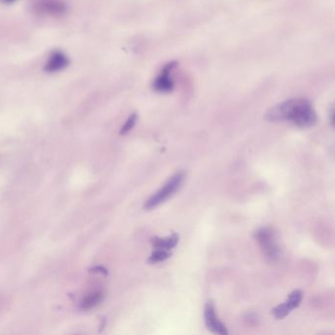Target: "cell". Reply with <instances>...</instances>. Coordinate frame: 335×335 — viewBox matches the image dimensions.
Instances as JSON below:
<instances>
[{"label": "cell", "instance_id": "cell-3", "mask_svg": "<svg viewBox=\"0 0 335 335\" xmlns=\"http://www.w3.org/2000/svg\"><path fill=\"white\" fill-rule=\"evenodd\" d=\"M254 238L259 243L262 251L266 259L270 262H277L281 251L278 245V238L275 233L270 228H261L254 233Z\"/></svg>", "mask_w": 335, "mask_h": 335}, {"label": "cell", "instance_id": "cell-7", "mask_svg": "<svg viewBox=\"0 0 335 335\" xmlns=\"http://www.w3.org/2000/svg\"><path fill=\"white\" fill-rule=\"evenodd\" d=\"M37 9L46 14L58 15V14H62L63 12H65L66 5H65V3H63L59 0H42L38 3Z\"/></svg>", "mask_w": 335, "mask_h": 335}, {"label": "cell", "instance_id": "cell-2", "mask_svg": "<svg viewBox=\"0 0 335 335\" xmlns=\"http://www.w3.org/2000/svg\"><path fill=\"white\" fill-rule=\"evenodd\" d=\"M185 175L183 172H178L173 175L164 185L155 194H153L150 199L145 203L144 208L146 210H150L157 208L163 204L166 200H168L174 193L179 190L184 181Z\"/></svg>", "mask_w": 335, "mask_h": 335}, {"label": "cell", "instance_id": "cell-8", "mask_svg": "<svg viewBox=\"0 0 335 335\" xmlns=\"http://www.w3.org/2000/svg\"><path fill=\"white\" fill-rule=\"evenodd\" d=\"M178 241H179V236L176 233H173L171 236L165 238L154 237L150 239V243L152 244L154 249H162L166 251H170L178 244Z\"/></svg>", "mask_w": 335, "mask_h": 335}, {"label": "cell", "instance_id": "cell-11", "mask_svg": "<svg viewBox=\"0 0 335 335\" xmlns=\"http://www.w3.org/2000/svg\"><path fill=\"white\" fill-rule=\"evenodd\" d=\"M171 257V253L170 251H166V250H162V249H155L149 259V263L150 264H156V263H161L163 262L167 259H169Z\"/></svg>", "mask_w": 335, "mask_h": 335}, {"label": "cell", "instance_id": "cell-15", "mask_svg": "<svg viewBox=\"0 0 335 335\" xmlns=\"http://www.w3.org/2000/svg\"><path fill=\"white\" fill-rule=\"evenodd\" d=\"M0 1L3 2V3H6V4H10V3H13V2H15L17 0H0Z\"/></svg>", "mask_w": 335, "mask_h": 335}, {"label": "cell", "instance_id": "cell-10", "mask_svg": "<svg viewBox=\"0 0 335 335\" xmlns=\"http://www.w3.org/2000/svg\"><path fill=\"white\" fill-rule=\"evenodd\" d=\"M303 299V292L300 290L293 291L288 296V299L286 300V305L290 308V310H294L300 306V303Z\"/></svg>", "mask_w": 335, "mask_h": 335}, {"label": "cell", "instance_id": "cell-4", "mask_svg": "<svg viewBox=\"0 0 335 335\" xmlns=\"http://www.w3.org/2000/svg\"><path fill=\"white\" fill-rule=\"evenodd\" d=\"M177 62L171 61L167 63L162 70L161 75L152 83V89L159 93H170L174 89L173 80L170 77V73L176 67Z\"/></svg>", "mask_w": 335, "mask_h": 335}, {"label": "cell", "instance_id": "cell-1", "mask_svg": "<svg viewBox=\"0 0 335 335\" xmlns=\"http://www.w3.org/2000/svg\"><path fill=\"white\" fill-rule=\"evenodd\" d=\"M265 119L269 122L291 121L296 126L312 127L317 122V114L310 101L293 98L277 104L267 110Z\"/></svg>", "mask_w": 335, "mask_h": 335}, {"label": "cell", "instance_id": "cell-5", "mask_svg": "<svg viewBox=\"0 0 335 335\" xmlns=\"http://www.w3.org/2000/svg\"><path fill=\"white\" fill-rule=\"evenodd\" d=\"M205 323L208 330L215 334L226 335L228 333L225 325L219 321L212 302H208L205 306Z\"/></svg>", "mask_w": 335, "mask_h": 335}, {"label": "cell", "instance_id": "cell-13", "mask_svg": "<svg viewBox=\"0 0 335 335\" xmlns=\"http://www.w3.org/2000/svg\"><path fill=\"white\" fill-rule=\"evenodd\" d=\"M137 119H138V114L136 112L132 113L131 115L129 116V118L127 119V121L125 122V124L122 126L121 130H120V135H125L129 133L137 122Z\"/></svg>", "mask_w": 335, "mask_h": 335}, {"label": "cell", "instance_id": "cell-6", "mask_svg": "<svg viewBox=\"0 0 335 335\" xmlns=\"http://www.w3.org/2000/svg\"><path fill=\"white\" fill-rule=\"evenodd\" d=\"M70 60L68 56L61 50H53L47 60L44 70L47 73H56L64 70L69 66Z\"/></svg>", "mask_w": 335, "mask_h": 335}, {"label": "cell", "instance_id": "cell-14", "mask_svg": "<svg viewBox=\"0 0 335 335\" xmlns=\"http://www.w3.org/2000/svg\"><path fill=\"white\" fill-rule=\"evenodd\" d=\"M330 116H331V124L334 125V110H333V109L331 110V114H330Z\"/></svg>", "mask_w": 335, "mask_h": 335}, {"label": "cell", "instance_id": "cell-9", "mask_svg": "<svg viewBox=\"0 0 335 335\" xmlns=\"http://www.w3.org/2000/svg\"><path fill=\"white\" fill-rule=\"evenodd\" d=\"M103 300V293L101 292H94L87 296L81 304V308L83 310H89L92 309L94 306H96L101 301Z\"/></svg>", "mask_w": 335, "mask_h": 335}, {"label": "cell", "instance_id": "cell-12", "mask_svg": "<svg viewBox=\"0 0 335 335\" xmlns=\"http://www.w3.org/2000/svg\"><path fill=\"white\" fill-rule=\"evenodd\" d=\"M290 312H291V310H290L288 306L286 305L285 302L283 304H281V305H278V307H275L272 310V313H273V316L275 317L277 320L284 319L285 317L288 316Z\"/></svg>", "mask_w": 335, "mask_h": 335}]
</instances>
